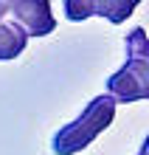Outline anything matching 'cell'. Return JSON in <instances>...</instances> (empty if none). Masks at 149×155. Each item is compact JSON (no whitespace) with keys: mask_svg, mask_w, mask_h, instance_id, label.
<instances>
[{"mask_svg":"<svg viewBox=\"0 0 149 155\" xmlns=\"http://www.w3.org/2000/svg\"><path fill=\"white\" fill-rule=\"evenodd\" d=\"M113 118H115V99L110 93H101L96 99H90L85 104V110L79 113V118H73L70 124L59 127L57 135L51 138L53 155H76L82 150H87L113 124Z\"/></svg>","mask_w":149,"mask_h":155,"instance_id":"1","label":"cell"},{"mask_svg":"<svg viewBox=\"0 0 149 155\" xmlns=\"http://www.w3.org/2000/svg\"><path fill=\"white\" fill-rule=\"evenodd\" d=\"M127 65L107 79V93L115 102H144L149 99V40L146 31L138 25L124 37Z\"/></svg>","mask_w":149,"mask_h":155,"instance_id":"2","label":"cell"},{"mask_svg":"<svg viewBox=\"0 0 149 155\" xmlns=\"http://www.w3.org/2000/svg\"><path fill=\"white\" fill-rule=\"evenodd\" d=\"M141 0H65V17L70 23H82L87 17H104L113 25L132 17Z\"/></svg>","mask_w":149,"mask_h":155,"instance_id":"3","label":"cell"},{"mask_svg":"<svg viewBox=\"0 0 149 155\" xmlns=\"http://www.w3.org/2000/svg\"><path fill=\"white\" fill-rule=\"evenodd\" d=\"M8 14L25 31V37H48L57 31V17H53L51 0H14Z\"/></svg>","mask_w":149,"mask_h":155,"instance_id":"4","label":"cell"},{"mask_svg":"<svg viewBox=\"0 0 149 155\" xmlns=\"http://www.w3.org/2000/svg\"><path fill=\"white\" fill-rule=\"evenodd\" d=\"M28 45V37L17 23H0V62L17 59Z\"/></svg>","mask_w":149,"mask_h":155,"instance_id":"5","label":"cell"},{"mask_svg":"<svg viewBox=\"0 0 149 155\" xmlns=\"http://www.w3.org/2000/svg\"><path fill=\"white\" fill-rule=\"evenodd\" d=\"M11 3H14V0H0V23H3V17L8 14V8H11Z\"/></svg>","mask_w":149,"mask_h":155,"instance_id":"6","label":"cell"},{"mask_svg":"<svg viewBox=\"0 0 149 155\" xmlns=\"http://www.w3.org/2000/svg\"><path fill=\"white\" fill-rule=\"evenodd\" d=\"M146 150H149V141H144V147H141V152H138V155H146Z\"/></svg>","mask_w":149,"mask_h":155,"instance_id":"7","label":"cell"}]
</instances>
